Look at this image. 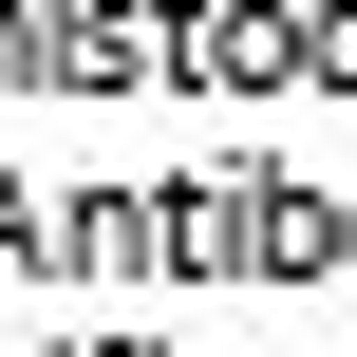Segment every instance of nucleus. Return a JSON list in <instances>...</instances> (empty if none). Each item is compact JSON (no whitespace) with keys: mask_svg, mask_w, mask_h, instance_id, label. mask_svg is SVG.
<instances>
[]
</instances>
